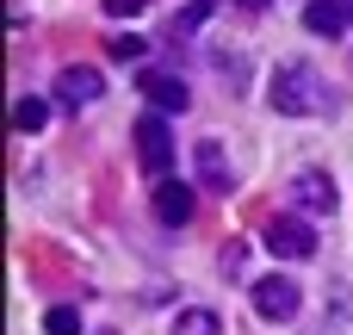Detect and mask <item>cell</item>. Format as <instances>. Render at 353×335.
<instances>
[{"mask_svg":"<svg viewBox=\"0 0 353 335\" xmlns=\"http://www.w3.org/2000/svg\"><path fill=\"white\" fill-rule=\"evenodd\" d=\"M273 106L285 118H323V112H335V93L310 62H279L273 68Z\"/></svg>","mask_w":353,"mask_h":335,"instance_id":"cell-1","label":"cell"},{"mask_svg":"<svg viewBox=\"0 0 353 335\" xmlns=\"http://www.w3.org/2000/svg\"><path fill=\"white\" fill-rule=\"evenodd\" d=\"M137 155H143V168H149L155 180H168V168H174V137H168L161 112H143V124H137Z\"/></svg>","mask_w":353,"mask_h":335,"instance_id":"cell-2","label":"cell"},{"mask_svg":"<svg viewBox=\"0 0 353 335\" xmlns=\"http://www.w3.org/2000/svg\"><path fill=\"white\" fill-rule=\"evenodd\" d=\"M248 298H254V311H261L267 323H292V317H298V286H292L285 274L254 280V286H248Z\"/></svg>","mask_w":353,"mask_h":335,"instance_id":"cell-3","label":"cell"},{"mask_svg":"<svg viewBox=\"0 0 353 335\" xmlns=\"http://www.w3.org/2000/svg\"><path fill=\"white\" fill-rule=\"evenodd\" d=\"M137 93L149 99V112H186V106H192L186 81H180V75H161V68H143V75H137Z\"/></svg>","mask_w":353,"mask_h":335,"instance_id":"cell-4","label":"cell"},{"mask_svg":"<svg viewBox=\"0 0 353 335\" xmlns=\"http://www.w3.org/2000/svg\"><path fill=\"white\" fill-rule=\"evenodd\" d=\"M192 168H199V186H205V193H236V174H230V155H223L217 137H199Z\"/></svg>","mask_w":353,"mask_h":335,"instance_id":"cell-5","label":"cell"},{"mask_svg":"<svg viewBox=\"0 0 353 335\" xmlns=\"http://www.w3.org/2000/svg\"><path fill=\"white\" fill-rule=\"evenodd\" d=\"M267 249H273L279 261H310V255H316V230L298 224V218H279V224H267Z\"/></svg>","mask_w":353,"mask_h":335,"instance_id":"cell-6","label":"cell"},{"mask_svg":"<svg viewBox=\"0 0 353 335\" xmlns=\"http://www.w3.org/2000/svg\"><path fill=\"white\" fill-rule=\"evenodd\" d=\"M99 93H105V81H99V68H87V62H74V68L56 75V99H62V106H93Z\"/></svg>","mask_w":353,"mask_h":335,"instance_id":"cell-7","label":"cell"},{"mask_svg":"<svg viewBox=\"0 0 353 335\" xmlns=\"http://www.w3.org/2000/svg\"><path fill=\"white\" fill-rule=\"evenodd\" d=\"M292 199H298L310 218H329V211H335V180H329L323 168H304V174L292 180Z\"/></svg>","mask_w":353,"mask_h":335,"instance_id":"cell-8","label":"cell"},{"mask_svg":"<svg viewBox=\"0 0 353 335\" xmlns=\"http://www.w3.org/2000/svg\"><path fill=\"white\" fill-rule=\"evenodd\" d=\"M192 205H199L192 186H180V180H155V218H161L168 230H180V224L192 218Z\"/></svg>","mask_w":353,"mask_h":335,"instance_id":"cell-9","label":"cell"},{"mask_svg":"<svg viewBox=\"0 0 353 335\" xmlns=\"http://www.w3.org/2000/svg\"><path fill=\"white\" fill-rule=\"evenodd\" d=\"M347 19H353L347 0H310V6H304V25H310L316 37H341V31H347Z\"/></svg>","mask_w":353,"mask_h":335,"instance_id":"cell-10","label":"cell"},{"mask_svg":"<svg viewBox=\"0 0 353 335\" xmlns=\"http://www.w3.org/2000/svg\"><path fill=\"white\" fill-rule=\"evenodd\" d=\"M174 335H223V323H217V311H180Z\"/></svg>","mask_w":353,"mask_h":335,"instance_id":"cell-11","label":"cell"},{"mask_svg":"<svg viewBox=\"0 0 353 335\" xmlns=\"http://www.w3.org/2000/svg\"><path fill=\"white\" fill-rule=\"evenodd\" d=\"M43 329H50V335H81V311H74V305H50Z\"/></svg>","mask_w":353,"mask_h":335,"instance_id":"cell-12","label":"cell"},{"mask_svg":"<svg viewBox=\"0 0 353 335\" xmlns=\"http://www.w3.org/2000/svg\"><path fill=\"white\" fill-rule=\"evenodd\" d=\"M43 118H50V106H43V99H19V106H12V124H19V131H37Z\"/></svg>","mask_w":353,"mask_h":335,"instance_id":"cell-13","label":"cell"},{"mask_svg":"<svg viewBox=\"0 0 353 335\" xmlns=\"http://www.w3.org/2000/svg\"><path fill=\"white\" fill-rule=\"evenodd\" d=\"M205 19H211V0H192V6L180 12V31H192V25H205Z\"/></svg>","mask_w":353,"mask_h":335,"instance_id":"cell-14","label":"cell"},{"mask_svg":"<svg viewBox=\"0 0 353 335\" xmlns=\"http://www.w3.org/2000/svg\"><path fill=\"white\" fill-rule=\"evenodd\" d=\"M143 6H149V0H105V12H112V19H130V12H143Z\"/></svg>","mask_w":353,"mask_h":335,"instance_id":"cell-15","label":"cell"},{"mask_svg":"<svg viewBox=\"0 0 353 335\" xmlns=\"http://www.w3.org/2000/svg\"><path fill=\"white\" fill-rule=\"evenodd\" d=\"M112 50H118V56H143L149 44H143V37H112Z\"/></svg>","mask_w":353,"mask_h":335,"instance_id":"cell-16","label":"cell"},{"mask_svg":"<svg viewBox=\"0 0 353 335\" xmlns=\"http://www.w3.org/2000/svg\"><path fill=\"white\" fill-rule=\"evenodd\" d=\"M236 6H242V12H267L273 0H236Z\"/></svg>","mask_w":353,"mask_h":335,"instance_id":"cell-17","label":"cell"},{"mask_svg":"<svg viewBox=\"0 0 353 335\" xmlns=\"http://www.w3.org/2000/svg\"><path fill=\"white\" fill-rule=\"evenodd\" d=\"M347 6H353V0H347Z\"/></svg>","mask_w":353,"mask_h":335,"instance_id":"cell-18","label":"cell"}]
</instances>
